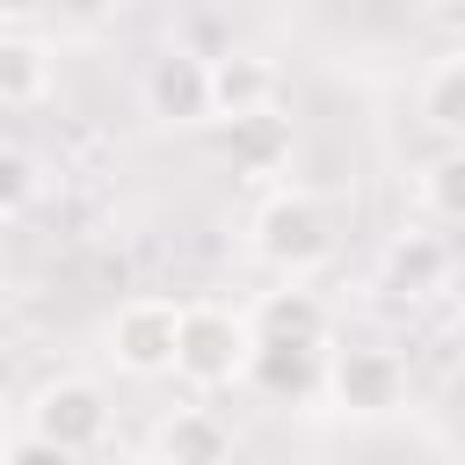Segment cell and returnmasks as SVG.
I'll return each mask as SVG.
<instances>
[{"label":"cell","instance_id":"1","mask_svg":"<svg viewBox=\"0 0 465 465\" xmlns=\"http://www.w3.org/2000/svg\"><path fill=\"white\" fill-rule=\"evenodd\" d=\"M327 254H334V218L320 211V196L276 189V196L254 211V262H262V269H276V276H312Z\"/></svg>","mask_w":465,"mask_h":465},{"label":"cell","instance_id":"2","mask_svg":"<svg viewBox=\"0 0 465 465\" xmlns=\"http://www.w3.org/2000/svg\"><path fill=\"white\" fill-rule=\"evenodd\" d=\"M247 312H225V305H182L174 320V378L196 385V392H225L240 385L247 371Z\"/></svg>","mask_w":465,"mask_h":465},{"label":"cell","instance_id":"3","mask_svg":"<svg viewBox=\"0 0 465 465\" xmlns=\"http://www.w3.org/2000/svg\"><path fill=\"white\" fill-rule=\"evenodd\" d=\"M29 436L51 450V458H87L109 443V400L94 378H51L36 400H29Z\"/></svg>","mask_w":465,"mask_h":465},{"label":"cell","instance_id":"4","mask_svg":"<svg viewBox=\"0 0 465 465\" xmlns=\"http://www.w3.org/2000/svg\"><path fill=\"white\" fill-rule=\"evenodd\" d=\"M320 400H334L341 414L356 421H378L407 400V363L378 341H349V349H327V378H320Z\"/></svg>","mask_w":465,"mask_h":465},{"label":"cell","instance_id":"5","mask_svg":"<svg viewBox=\"0 0 465 465\" xmlns=\"http://www.w3.org/2000/svg\"><path fill=\"white\" fill-rule=\"evenodd\" d=\"M327 378V341H298V334H254L247 341V371L240 385H254L276 407H312Z\"/></svg>","mask_w":465,"mask_h":465},{"label":"cell","instance_id":"6","mask_svg":"<svg viewBox=\"0 0 465 465\" xmlns=\"http://www.w3.org/2000/svg\"><path fill=\"white\" fill-rule=\"evenodd\" d=\"M174 320H182L174 298H124L109 312V356H116V371L167 378L174 371Z\"/></svg>","mask_w":465,"mask_h":465},{"label":"cell","instance_id":"7","mask_svg":"<svg viewBox=\"0 0 465 465\" xmlns=\"http://www.w3.org/2000/svg\"><path fill=\"white\" fill-rule=\"evenodd\" d=\"M211 124H218V153H225L232 174H247V182L283 174L291 153H298V131H291V116H283L276 102H262V109H232V116H211Z\"/></svg>","mask_w":465,"mask_h":465},{"label":"cell","instance_id":"8","mask_svg":"<svg viewBox=\"0 0 465 465\" xmlns=\"http://www.w3.org/2000/svg\"><path fill=\"white\" fill-rule=\"evenodd\" d=\"M145 102L160 124H211V58L196 51H160L145 73Z\"/></svg>","mask_w":465,"mask_h":465},{"label":"cell","instance_id":"9","mask_svg":"<svg viewBox=\"0 0 465 465\" xmlns=\"http://www.w3.org/2000/svg\"><path fill=\"white\" fill-rule=\"evenodd\" d=\"M450 276V240L429 225V232H400L392 247H385V291H407V298H421V291H436Z\"/></svg>","mask_w":465,"mask_h":465},{"label":"cell","instance_id":"10","mask_svg":"<svg viewBox=\"0 0 465 465\" xmlns=\"http://www.w3.org/2000/svg\"><path fill=\"white\" fill-rule=\"evenodd\" d=\"M153 450L174 458V465H211V458L232 450V429H225L211 407H174V414L153 429Z\"/></svg>","mask_w":465,"mask_h":465},{"label":"cell","instance_id":"11","mask_svg":"<svg viewBox=\"0 0 465 465\" xmlns=\"http://www.w3.org/2000/svg\"><path fill=\"white\" fill-rule=\"evenodd\" d=\"M262 102H276V65H269V58H254V51L211 58V116L262 109Z\"/></svg>","mask_w":465,"mask_h":465},{"label":"cell","instance_id":"12","mask_svg":"<svg viewBox=\"0 0 465 465\" xmlns=\"http://www.w3.org/2000/svg\"><path fill=\"white\" fill-rule=\"evenodd\" d=\"M247 334H298V341H327V305L305 291V276H283V291H269L247 312Z\"/></svg>","mask_w":465,"mask_h":465},{"label":"cell","instance_id":"13","mask_svg":"<svg viewBox=\"0 0 465 465\" xmlns=\"http://www.w3.org/2000/svg\"><path fill=\"white\" fill-rule=\"evenodd\" d=\"M421 116H429V131H436L443 145L465 138V58H458V51L429 65V80H421Z\"/></svg>","mask_w":465,"mask_h":465},{"label":"cell","instance_id":"14","mask_svg":"<svg viewBox=\"0 0 465 465\" xmlns=\"http://www.w3.org/2000/svg\"><path fill=\"white\" fill-rule=\"evenodd\" d=\"M51 94V58L29 36H0V109H29Z\"/></svg>","mask_w":465,"mask_h":465},{"label":"cell","instance_id":"15","mask_svg":"<svg viewBox=\"0 0 465 465\" xmlns=\"http://www.w3.org/2000/svg\"><path fill=\"white\" fill-rule=\"evenodd\" d=\"M421 218H429L436 232H450V225L465 218V160H458V145H443V153L421 167Z\"/></svg>","mask_w":465,"mask_h":465},{"label":"cell","instance_id":"16","mask_svg":"<svg viewBox=\"0 0 465 465\" xmlns=\"http://www.w3.org/2000/svg\"><path fill=\"white\" fill-rule=\"evenodd\" d=\"M29 203H36V160L22 145H0V218L15 225Z\"/></svg>","mask_w":465,"mask_h":465},{"label":"cell","instance_id":"17","mask_svg":"<svg viewBox=\"0 0 465 465\" xmlns=\"http://www.w3.org/2000/svg\"><path fill=\"white\" fill-rule=\"evenodd\" d=\"M44 0H0V15H36Z\"/></svg>","mask_w":465,"mask_h":465},{"label":"cell","instance_id":"18","mask_svg":"<svg viewBox=\"0 0 465 465\" xmlns=\"http://www.w3.org/2000/svg\"><path fill=\"white\" fill-rule=\"evenodd\" d=\"M0 269H7V218H0Z\"/></svg>","mask_w":465,"mask_h":465},{"label":"cell","instance_id":"19","mask_svg":"<svg viewBox=\"0 0 465 465\" xmlns=\"http://www.w3.org/2000/svg\"><path fill=\"white\" fill-rule=\"evenodd\" d=\"M0 443H7V436H0Z\"/></svg>","mask_w":465,"mask_h":465}]
</instances>
